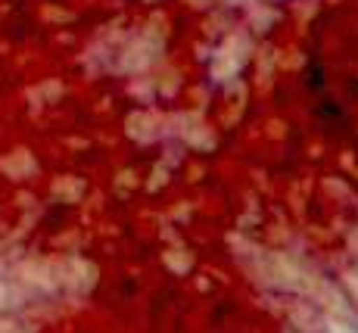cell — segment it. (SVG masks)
<instances>
[{"mask_svg": "<svg viewBox=\"0 0 358 333\" xmlns=\"http://www.w3.org/2000/svg\"><path fill=\"white\" fill-rule=\"evenodd\" d=\"M252 53V41L246 38L243 31H234L224 38L222 50H218L215 62H212V75H215V81H231L234 75L243 69V62L250 59Z\"/></svg>", "mask_w": 358, "mask_h": 333, "instance_id": "6da1fadb", "label": "cell"}, {"mask_svg": "<svg viewBox=\"0 0 358 333\" xmlns=\"http://www.w3.org/2000/svg\"><path fill=\"white\" fill-rule=\"evenodd\" d=\"M274 19H278V13H274L271 6H252L250 10V22L256 25V31H268Z\"/></svg>", "mask_w": 358, "mask_h": 333, "instance_id": "7a4b0ae2", "label": "cell"}, {"mask_svg": "<svg viewBox=\"0 0 358 333\" xmlns=\"http://www.w3.org/2000/svg\"><path fill=\"white\" fill-rule=\"evenodd\" d=\"M346 283H349V290H352V293L358 296V274L352 271V274H346Z\"/></svg>", "mask_w": 358, "mask_h": 333, "instance_id": "3957f363", "label": "cell"}, {"mask_svg": "<svg viewBox=\"0 0 358 333\" xmlns=\"http://www.w3.org/2000/svg\"><path fill=\"white\" fill-rule=\"evenodd\" d=\"M190 3H196V6H203V3H206V0H190Z\"/></svg>", "mask_w": 358, "mask_h": 333, "instance_id": "277c9868", "label": "cell"}, {"mask_svg": "<svg viewBox=\"0 0 358 333\" xmlns=\"http://www.w3.org/2000/svg\"><path fill=\"white\" fill-rule=\"evenodd\" d=\"M228 3H243V0H228Z\"/></svg>", "mask_w": 358, "mask_h": 333, "instance_id": "5b68a950", "label": "cell"}]
</instances>
